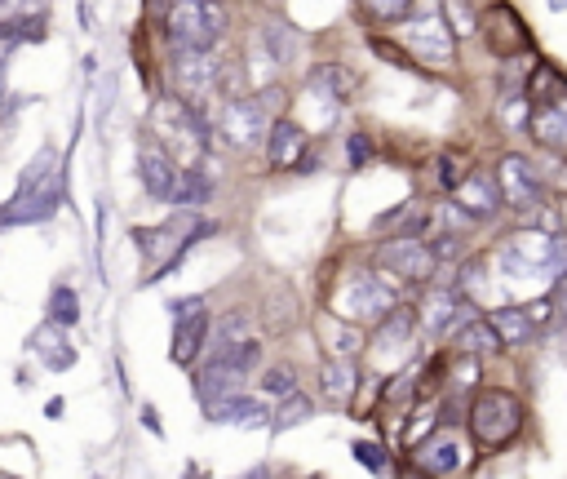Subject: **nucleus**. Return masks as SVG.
I'll return each instance as SVG.
<instances>
[{"mask_svg": "<svg viewBox=\"0 0 567 479\" xmlns=\"http://www.w3.org/2000/svg\"><path fill=\"white\" fill-rule=\"evenodd\" d=\"M63 196H67L63 160H58L54 147H40L36 156L27 160L9 205H0V222H5V227H36V222H49L63 209Z\"/></svg>", "mask_w": 567, "mask_h": 479, "instance_id": "obj_1", "label": "nucleus"}, {"mask_svg": "<svg viewBox=\"0 0 567 479\" xmlns=\"http://www.w3.org/2000/svg\"><path fill=\"white\" fill-rule=\"evenodd\" d=\"M470 435L479 448H488V453H501L505 444H514V435H519L523 426V404L514 391H505V386H479L470 400Z\"/></svg>", "mask_w": 567, "mask_h": 479, "instance_id": "obj_2", "label": "nucleus"}, {"mask_svg": "<svg viewBox=\"0 0 567 479\" xmlns=\"http://www.w3.org/2000/svg\"><path fill=\"white\" fill-rule=\"evenodd\" d=\"M164 32L173 49H213L226 32V5L222 0H173L164 14Z\"/></svg>", "mask_w": 567, "mask_h": 479, "instance_id": "obj_3", "label": "nucleus"}, {"mask_svg": "<svg viewBox=\"0 0 567 479\" xmlns=\"http://www.w3.org/2000/svg\"><path fill=\"white\" fill-rule=\"evenodd\" d=\"M390 307H399V289L390 284L386 271H355L346 275L342 293H337V320L350 324H377Z\"/></svg>", "mask_w": 567, "mask_h": 479, "instance_id": "obj_4", "label": "nucleus"}, {"mask_svg": "<svg viewBox=\"0 0 567 479\" xmlns=\"http://www.w3.org/2000/svg\"><path fill=\"white\" fill-rule=\"evenodd\" d=\"M492 178H497L501 205L510 213L532 218V213L545 205V178L536 173V165L528 156H519V151H505V156L497 160V169H492Z\"/></svg>", "mask_w": 567, "mask_h": 479, "instance_id": "obj_5", "label": "nucleus"}, {"mask_svg": "<svg viewBox=\"0 0 567 479\" xmlns=\"http://www.w3.org/2000/svg\"><path fill=\"white\" fill-rule=\"evenodd\" d=\"M377 267L386 275H395V280H404V284H430L435 280V271H439V262H435V253H430L426 240L390 236L377 249Z\"/></svg>", "mask_w": 567, "mask_h": 479, "instance_id": "obj_6", "label": "nucleus"}, {"mask_svg": "<svg viewBox=\"0 0 567 479\" xmlns=\"http://www.w3.org/2000/svg\"><path fill=\"white\" fill-rule=\"evenodd\" d=\"M173 85L182 89L187 103L218 94L222 85V63L213 49H173Z\"/></svg>", "mask_w": 567, "mask_h": 479, "instance_id": "obj_7", "label": "nucleus"}, {"mask_svg": "<svg viewBox=\"0 0 567 479\" xmlns=\"http://www.w3.org/2000/svg\"><path fill=\"white\" fill-rule=\"evenodd\" d=\"M452 36L443 14H421V18H408L404 27V45L417 63H430V67H452Z\"/></svg>", "mask_w": 567, "mask_h": 479, "instance_id": "obj_8", "label": "nucleus"}, {"mask_svg": "<svg viewBox=\"0 0 567 479\" xmlns=\"http://www.w3.org/2000/svg\"><path fill=\"white\" fill-rule=\"evenodd\" d=\"M266 129H271V116L262 111L257 98H226L222 116H218V134L231 142V147H257L266 142Z\"/></svg>", "mask_w": 567, "mask_h": 479, "instance_id": "obj_9", "label": "nucleus"}, {"mask_svg": "<svg viewBox=\"0 0 567 479\" xmlns=\"http://www.w3.org/2000/svg\"><path fill=\"white\" fill-rule=\"evenodd\" d=\"M479 32L488 36V49H492L497 58H514V54H523V49L532 45L528 23H523V18L514 14L505 0H497V5H492L488 14L479 18Z\"/></svg>", "mask_w": 567, "mask_h": 479, "instance_id": "obj_10", "label": "nucleus"}, {"mask_svg": "<svg viewBox=\"0 0 567 479\" xmlns=\"http://www.w3.org/2000/svg\"><path fill=\"white\" fill-rule=\"evenodd\" d=\"M178 160L169 156V147H160V138H142L138 142V182L151 200H169L178 187Z\"/></svg>", "mask_w": 567, "mask_h": 479, "instance_id": "obj_11", "label": "nucleus"}, {"mask_svg": "<svg viewBox=\"0 0 567 479\" xmlns=\"http://www.w3.org/2000/svg\"><path fill=\"white\" fill-rule=\"evenodd\" d=\"M412 466H417L426 479L457 475L461 466H466V444H461V435L439 431V435H430V440H421L412 448Z\"/></svg>", "mask_w": 567, "mask_h": 479, "instance_id": "obj_12", "label": "nucleus"}, {"mask_svg": "<svg viewBox=\"0 0 567 479\" xmlns=\"http://www.w3.org/2000/svg\"><path fill=\"white\" fill-rule=\"evenodd\" d=\"M466 293L461 289H430L426 302L417 307V324L430 333V338H443V333H457V324L466 320Z\"/></svg>", "mask_w": 567, "mask_h": 479, "instance_id": "obj_13", "label": "nucleus"}, {"mask_svg": "<svg viewBox=\"0 0 567 479\" xmlns=\"http://www.w3.org/2000/svg\"><path fill=\"white\" fill-rule=\"evenodd\" d=\"M452 200H457V205L466 209L474 222H492V218H497V213L505 209V205H501V191H497V178H492L488 169H470L466 182L452 191Z\"/></svg>", "mask_w": 567, "mask_h": 479, "instance_id": "obj_14", "label": "nucleus"}, {"mask_svg": "<svg viewBox=\"0 0 567 479\" xmlns=\"http://www.w3.org/2000/svg\"><path fill=\"white\" fill-rule=\"evenodd\" d=\"M306 156V129L288 116H275L271 129H266V160L271 169H297Z\"/></svg>", "mask_w": 567, "mask_h": 479, "instance_id": "obj_15", "label": "nucleus"}, {"mask_svg": "<svg viewBox=\"0 0 567 479\" xmlns=\"http://www.w3.org/2000/svg\"><path fill=\"white\" fill-rule=\"evenodd\" d=\"M209 329H213V315L209 311L191 315V320H178V324H173L169 360L178 364V369H191V364L200 360L204 351H209Z\"/></svg>", "mask_w": 567, "mask_h": 479, "instance_id": "obj_16", "label": "nucleus"}, {"mask_svg": "<svg viewBox=\"0 0 567 479\" xmlns=\"http://www.w3.org/2000/svg\"><path fill=\"white\" fill-rule=\"evenodd\" d=\"M306 89H311L315 103H328V107H342L350 94L359 89L355 71L342 67V63H319L311 76H306Z\"/></svg>", "mask_w": 567, "mask_h": 479, "instance_id": "obj_17", "label": "nucleus"}, {"mask_svg": "<svg viewBox=\"0 0 567 479\" xmlns=\"http://www.w3.org/2000/svg\"><path fill=\"white\" fill-rule=\"evenodd\" d=\"M355 391H359V364L328 355V360L319 364V395H324L328 404H337V409H346V404L355 400Z\"/></svg>", "mask_w": 567, "mask_h": 479, "instance_id": "obj_18", "label": "nucleus"}, {"mask_svg": "<svg viewBox=\"0 0 567 479\" xmlns=\"http://www.w3.org/2000/svg\"><path fill=\"white\" fill-rule=\"evenodd\" d=\"M32 346V355H40V364H45L49 373H67L71 364H76V351L67 346V329H58V324H40V329L27 338Z\"/></svg>", "mask_w": 567, "mask_h": 479, "instance_id": "obj_19", "label": "nucleus"}, {"mask_svg": "<svg viewBox=\"0 0 567 479\" xmlns=\"http://www.w3.org/2000/svg\"><path fill=\"white\" fill-rule=\"evenodd\" d=\"M452 346H457V355H474V360L505 351L497 329L488 324V315H466V320L457 324V333H452Z\"/></svg>", "mask_w": 567, "mask_h": 479, "instance_id": "obj_20", "label": "nucleus"}, {"mask_svg": "<svg viewBox=\"0 0 567 479\" xmlns=\"http://www.w3.org/2000/svg\"><path fill=\"white\" fill-rule=\"evenodd\" d=\"M209 422H218V426H266V404L257 400V395L249 391H240V395H231V400H218V404H209Z\"/></svg>", "mask_w": 567, "mask_h": 479, "instance_id": "obj_21", "label": "nucleus"}, {"mask_svg": "<svg viewBox=\"0 0 567 479\" xmlns=\"http://www.w3.org/2000/svg\"><path fill=\"white\" fill-rule=\"evenodd\" d=\"M244 382H249V377H240V373L222 369V364H204V369L195 373V395H200V404L209 409V404H218V400H231V395H240V391H244Z\"/></svg>", "mask_w": 567, "mask_h": 479, "instance_id": "obj_22", "label": "nucleus"}, {"mask_svg": "<svg viewBox=\"0 0 567 479\" xmlns=\"http://www.w3.org/2000/svg\"><path fill=\"white\" fill-rule=\"evenodd\" d=\"M169 205L182 209V213H195V209L213 205V178H209V173H204L200 165L182 169V173H178V187H173V196H169Z\"/></svg>", "mask_w": 567, "mask_h": 479, "instance_id": "obj_23", "label": "nucleus"}, {"mask_svg": "<svg viewBox=\"0 0 567 479\" xmlns=\"http://www.w3.org/2000/svg\"><path fill=\"white\" fill-rule=\"evenodd\" d=\"M412 333H417V307L399 302V307H390V311L377 320L373 342H377V346H408Z\"/></svg>", "mask_w": 567, "mask_h": 479, "instance_id": "obj_24", "label": "nucleus"}, {"mask_svg": "<svg viewBox=\"0 0 567 479\" xmlns=\"http://www.w3.org/2000/svg\"><path fill=\"white\" fill-rule=\"evenodd\" d=\"M249 338H253V315L244 311V307H231V311H222L218 320H213L209 351H226V346H240V342H249Z\"/></svg>", "mask_w": 567, "mask_h": 479, "instance_id": "obj_25", "label": "nucleus"}, {"mask_svg": "<svg viewBox=\"0 0 567 479\" xmlns=\"http://www.w3.org/2000/svg\"><path fill=\"white\" fill-rule=\"evenodd\" d=\"M488 324L497 329L501 346H528L536 338V324L528 320V311H523V307H497V311H488Z\"/></svg>", "mask_w": 567, "mask_h": 479, "instance_id": "obj_26", "label": "nucleus"}, {"mask_svg": "<svg viewBox=\"0 0 567 479\" xmlns=\"http://www.w3.org/2000/svg\"><path fill=\"white\" fill-rule=\"evenodd\" d=\"M262 360H266V346L257 342V338H249V342H240V346H226V351H209V360H204V364H222V369L249 377V373L262 369Z\"/></svg>", "mask_w": 567, "mask_h": 479, "instance_id": "obj_27", "label": "nucleus"}, {"mask_svg": "<svg viewBox=\"0 0 567 479\" xmlns=\"http://www.w3.org/2000/svg\"><path fill=\"white\" fill-rule=\"evenodd\" d=\"M262 45H266V54H271L275 67H293L297 54H302V36H297L293 27H284V23H266L262 27Z\"/></svg>", "mask_w": 567, "mask_h": 479, "instance_id": "obj_28", "label": "nucleus"}, {"mask_svg": "<svg viewBox=\"0 0 567 479\" xmlns=\"http://www.w3.org/2000/svg\"><path fill=\"white\" fill-rule=\"evenodd\" d=\"M49 36V18L45 14H14V18H0V45L14 49L27 45V40H45Z\"/></svg>", "mask_w": 567, "mask_h": 479, "instance_id": "obj_29", "label": "nucleus"}, {"mask_svg": "<svg viewBox=\"0 0 567 479\" xmlns=\"http://www.w3.org/2000/svg\"><path fill=\"white\" fill-rule=\"evenodd\" d=\"M311 413H315V400H311V395L293 391V395H284V400L275 404L271 426H275V431H288V426H302V422H311Z\"/></svg>", "mask_w": 567, "mask_h": 479, "instance_id": "obj_30", "label": "nucleus"}, {"mask_svg": "<svg viewBox=\"0 0 567 479\" xmlns=\"http://www.w3.org/2000/svg\"><path fill=\"white\" fill-rule=\"evenodd\" d=\"M328 351H333V360H355V355L364 351V329L350 320L328 324Z\"/></svg>", "mask_w": 567, "mask_h": 479, "instance_id": "obj_31", "label": "nucleus"}, {"mask_svg": "<svg viewBox=\"0 0 567 479\" xmlns=\"http://www.w3.org/2000/svg\"><path fill=\"white\" fill-rule=\"evenodd\" d=\"M76 320H80V293L71 284H54V293H49V324L71 329Z\"/></svg>", "mask_w": 567, "mask_h": 479, "instance_id": "obj_32", "label": "nucleus"}, {"mask_svg": "<svg viewBox=\"0 0 567 479\" xmlns=\"http://www.w3.org/2000/svg\"><path fill=\"white\" fill-rule=\"evenodd\" d=\"M439 14H443V23H448V32H452V36L466 40V36L479 32V14L470 9V0H443Z\"/></svg>", "mask_w": 567, "mask_h": 479, "instance_id": "obj_33", "label": "nucleus"}, {"mask_svg": "<svg viewBox=\"0 0 567 479\" xmlns=\"http://www.w3.org/2000/svg\"><path fill=\"white\" fill-rule=\"evenodd\" d=\"M417 0H364V14L373 23H408Z\"/></svg>", "mask_w": 567, "mask_h": 479, "instance_id": "obj_34", "label": "nucleus"}, {"mask_svg": "<svg viewBox=\"0 0 567 479\" xmlns=\"http://www.w3.org/2000/svg\"><path fill=\"white\" fill-rule=\"evenodd\" d=\"M435 169H439L435 178H439V187H443V191H457L461 182H466V173H470V169H466V160H461L457 151H443V156L435 160Z\"/></svg>", "mask_w": 567, "mask_h": 479, "instance_id": "obj_35", "label": "nucleus"}, {"mask_svg": "<svg viewBox=\"0 0 567 479\" xmlns=\"http://www.w3.org/2000/svg\"><path fill=\"white\" fill-rule=\"evenodd\" d=\"M501 120L510 129H528L532 120V98L528 94H501Z\"/></svg>", "mask_w": 567, "mask_h": 479, "instance_id": "obj_36", "label": "nucleus"}, {"mask_svg": "<svg viewBox=\"0 0 567 479\" xmlns=\"http://www.w3.org/2000/svg\"><path fill=\"white\" fill-rule=\"evenodd\" d=\"M262 391L266 395H280V400H284V395L297 391V373L288 369V364H271V369L262 373Z\"/></svg>", "mask_w": 567, "mask_h": 479, "instance_id": "obj_37", "label": "nucleus"}, {"mask_svg": "<svg viewBox=\"0 0 567 479\" xmlns=\"http://www.w3.org/2000/svg\"><path fill=\"white\" fill-rule=\"evenodd\" d=\"M346 160H350V169H364L368 160H373V138H368V134H350L346 138Z\"/></svg>", "mask_w": 567, "mask_h": 479, "instance_id": "obj_38", "label": "nucleus"}, {"mask_svg": "<svg viewBox=\"0 0 567 479\" xmlns=\"http://www.w3.org/2000/svg\"><path fill=\"white\" fill-rule=\"evenodd\" d=\"M373 54H381V58H386V63H395V67H404V71L417 67V58H412L408 49L390 45V40H381V36H373Z\"/></svg>", "mask_w": 567, "mask_h": 479, "instance_id": "obj_39", "label": "nucleus"}, {"mask_svg": "<svg viewBox=\"0 0 567 479\" xmlns=\"http://www.w3.org/2000/svg\"><path fill=\"white\" fill-rule=\"evenodd\" d=\"M523 311H528V320L536 324V333H541L545 324H554V320H559V311H554L550 293H545V298H536V302H528V307H523Z\"/></svg>", "mask_w": 567, "mask_h": 479, "instance_id": "obj_40", "label": "nucleus"}, {"mask_svg": "<svg viewBox=\"0 0 567 479\" xmlns=\"http://www.w3.org/2000/svg\"><path fill=\"white\" fill-rule=\"evenodd\" d=\"M204 307H209V298H204V293H191V298H178V302H173V324H178V320H191V315H200Z\"/></svg>", "mask_w": 567, "mask_h": 479, "instance_id": "obj_41", "label": "nucleus"}, {"mask_svg": "<svg viewBox=\"0 0 567 479\" xmlns=\"http://www.w3.org/2000/svg\"><path fill=\"white\" fill-rule=\"evenodd\" d=\"M430 431H435V409L417 413V422H412V431H404V444H408V448H417V444H421V435H430Z\"/></svg>", "mask_w": 567, "mask_h": 479, "instance_id": "obj_42", "label": "nucleus"}, {"mask_svg": "<svg viewBox=\"0 0 567 479\" xmlns=\"http://www.w3.org/2000/svg\"><path fill=\"white\" fill-rule=\"evenodd\" d=\"M355 457H359V462H364V466H368V471H377V475H381V471H386V457H381V448H377V444H368V440H359V444H355Z\"/></svg>", "mask_w": 567, "mask_h": 479, "instance_id": "obj_43", "label": "nucleus"}, {"mask_svg": "<svg viewBox=\"0 0 567 479\" xmlns=\"http://www.w3.org/2000/svg\"><path fill=\"white\" fill-rule=\"evenodd\" d=\"M14 14H45V0H0V18Z\"/></svg>", "mask_w": 567, "mask_h": 479, "instance_id": "obj_44", "label": "nucleus"}, {"mask_svg": "<svg viewBox=\"0 0 567 479\" xmlns=\"http://www.w3.org/2000/svg\"><path fill=\"white\" fill-rule=\"evenodd\" d=\"M550 302H554V311H559V320H567V271H563V275H554Z\"/></svg>", "mask_w": 567, "mask_h": 479, "instance_id": "obj_45", "label": "nucleus"}, {"mask_svg": "<svg viewBox=\"0 0 567 479\" xmlns=\"http://www.w3.org/2000/svg\"><path fill=\"white\" fill-rule=\"evenodd\" d=\"M169 5H173V0H147V18H151V23H164Z\"/></svg>", "mask_w": 567, "mask_h": 479, "instance_id": "obj_46", "label": "nucleus"}, {"mask_svg": "<svg viewBox=\"0 0 567 479\" xmlns=\"http://www.w3.org/2000/svg\"><path fill=\"white\" fill-rule=\"evenodd\" d=\"M14 107H23V94H5V89H0V120H5Z\"/></svg>", "mask_w": 567, "mask_h": 479, "instance_id": "obj_47", "label": "nucleus"}, {"mask_svg": "<svg viewBox=\"0 0 567 479\" xmlns=\"http://www.w3.org/2000/svg\"><path fill=\"white\" fill-rule=\"evenodd\" d=\"M5 71H9V49L0 45V89H5Z\"/></svg>", "mask_w": 567, "mask_h": 479, "instance_id": "obj_48", "label": "nucleus"}, {"mask_svg": "<svg viewBox=\"0 0 567 479\" xmlns=\"http://www.w3.org/2000/svg\"><path fill=\"white\" fill-rule=\"evenodd\" d=\"M235 479H271V471H266V466H253L249 475H235Z\"/></svg>", "mask_w": 567, "mask_h": 479, "instance_id": "obj_49", "label": "nucleus"}, {"mask_svg": "<svg viewBox=\"0 0 567 479\" xmlns=\"http://www.w3.org/2000/svg\"><path fill=\"white\" fill-rule=\"evenodd\" d=\"M550 9H554V14H559V9H567V0H550Z\"/></svg>", "mask_w": 567, "mask_h": 479, "instance_id": "obj_50", "label": "nucleus"}, {"mask_svg": "<svg viewBox=\"0 0 567 479\" xmlns=\"http://www.w3.org/2000/svg\"><path fill=\"white\" fill-rule=\"evenodd\" d=\"M0 479H14V475H0Z\"/></svg>", "mask_w": 567, "mask_h": 479, "instance_id": "obj_51", "label": "nucleus"}, {"mask_svg": "<svg viewBox=\"0 0 567 479\" xmlns=\"http://www.w3.org/2000/svg\"><path fill=\"white\" fill-rule=\"evenodd\" d=\"M311 479H324V475H311Z\"/></svg>", "mask_w": 567, "mask_h": 479, "instance_id": "obj_52", "label": "nucleus"}]
</instances>
